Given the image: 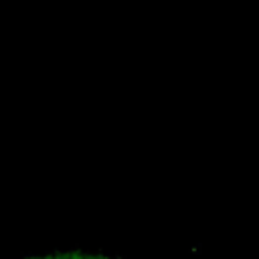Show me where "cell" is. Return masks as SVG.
I'll return each mask as SVG.
<instances>
[{
	"label": "cell",
	"mask_w": 259,
	"mask_h": 259,
	"mask_svg": "<svg viewBox=\"0 0 259 259\" xmlns=\"http://www.w3.org/2000/svg\"><path fill=\"white\" fill-rule=\"evenodd\" d=\"M22 259H121L117 255H107V253H89V251H55L47 255H30Z\"/></svg>",
	"instance_id": "cell-1"
}]
</instances>
